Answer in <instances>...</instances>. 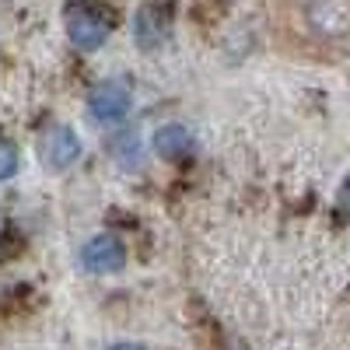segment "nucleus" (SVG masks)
I'll list each match as a JSON object with an SVG mask.
<instances>
[{"mask_svg": "<svg viewBox=\"0 0 350 350\" xmlns=\"http://www.w3.org/2000/svg\"><path fill=\"white\" fill-rule=\"evenodd\" d=\"M130 109H133V95L120 81H102V84L92 88V95H88V112H92L98 123H123L130 116Z\"/></svg>", "mask_w": 350, "mask_h": 350, "instance_id": "nucleus-1", "label": "nucleus"}, {"mask_svg": "<svg viewBox=\"0 0 350 350\" xmlns=\"http://www.w3.org/2000/svg\"><path fill=\"white\" fill-rule=\"evenodd\" d=\"M81 262H84V270L88 273H120L126 267V245L109 235V231H102V235L95 239H88L84 249H81Z\"/></svg>", "mask_w": 350, "mask_h": 350, "instance_id": "nucleus-2", "label": "nucleus"}, {"mask_svg": "<svg viewBox=\"0 0 350 350\" xmlns=\"http://www.w3.org/2000/svg\"><path fill=\"white\" fill-rule=\"evenodd\" d=\"M67 36H70V42L77 49L95 53L109 39V21L92 8H70L67 11Z\"/></svg>", "mask_w": 350, "mask_h": 350, "instance_id": "nucleus-3", "label": "nucleus"}, {"mask_svg": "<svg viewBox=\"0 0 350 350\" xmlns=\"http://www.w3.org/2000/svg\"><path fill=\"white\" fill-rule=\"evenodd\" d=\"M133 42L140 53H158L168 42V14L158 4H140L133 14Z\"/></svg>", "mask_w": 350, "mask_h": 350, "instance_id": "nucleus-4", "label": "nucleus"}, {"mask_svg": "<svg viewBox=\"0 0 350 350\" xmlns=\"http://www.w3.org/2000/svg\"><path fill=\"white\" fill-rule=\"evenodd\" d=\"M42 158H46V165L49 168H56V172H64V168H70L77 158H81V140H77V133L70 130V126H53L49 133H46V140H42Z\"/></svg>", "mask_w": 350, "mask_h": 350, "instance_id": "nucleus-5", "label": "nucleus"}, {"mask_svg": "<svg viewBox=\"0 0 350 350\" xmlns=\"http://www.w3.org/2000/svg\"><path fill=\"white\" fill-rule=\"evenodd\" d=\"M154 151H158V158H165V161H183V158L193 151V137H189L186 126L168 123V126H161V130L154 133Z\"/></svg>", "mask_w": 350, "mask_h": 350, "instance_id": "nucleus-6", "label": "nucleus"}, {"mask_svg": "<svg viewBox=\"0 0 350 350\" xmlns=\"http://www.w3.org/2000/svg\"><path fill=\"white\" fill-rule=\"evenodd\" d=\"M308 14H312V21L323 28V32H343V28L350 25L347 0H315Z\"/></svg>", "mask_w": 350, "mask_h": 350, "instance_id": "nucleus-7", "label": "nucleus"}, {"mask_svg": "<svg viewBox=\"0 0 350 350\" xmlns=\"http://www.w3.org/2000/svg\"><path fill=\"white\" fill-rule=\"evenodd\" d=\"M109 154L120 161V165H137V161H140V137H137L133 130L112 137V140H109Z\"/></svg>", "mask_w": 350, "mask_h": 350, "instance_id": "nucleus-8", "label": "nucleus"}, {"mask_svg": "<svg viewBox=\"0 0 350 350\" xmlns=\"http://www.w3.org/2000/svg\"><path fill=\"white\" fill-rule=\"evenodd\" d=\"M18 148H14V144L11 140H0V183H4V179H11V175L18 172Z\"/></svg>", "mask_w": 350, "mask_h": 350, "instance_id": "nucleus-9", "label": "nucleus"}, {"mask_svg": "<svg viewBox=\"0 0 350 350\" xmlns=\"http://www.w3.org/2000/svg\"><path fill=\"white\" fill-rule=\"evenodd\" d=\"M340 207L350 214V175H347V179H343V186H340Z\"/></svg>", "mask_w": 350, "mask_h": 350, "instance_id": "nucleus-10", "label": "nucleus"}, {"mask_svg": "<svg viewBox=\"0 0 350 350\" xmlns=\"http://www.w3.org/2000/svg\"><path fill=\"white\" fill-rule=\"evenodd\" d=\"M109 350H144V347L140 343H112Z\"/></svg>", "mask_w": 350, "mask_h": 350, "instance_id": "nucleus-11", "label": "nucleus"}]
</instances>
